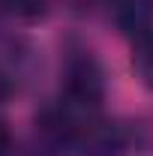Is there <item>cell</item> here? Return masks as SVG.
Listing matches in <instances>:
<instances>
[{
  "label": "cell",
  "instance_id": "6da1fadb",
  "mask_svg": "<svg viewBox=\"0 0 153 156\" xmlns=\"http://www.w3.org/2000/svg\"><path fill=\"white\" fill-rule=\"evenodd\" d=\"M102 93H105V78H102V66L96 63L93 54L90 51H75L72 57H66L60 102L81 111V114H96Z\"/></svg>",
  "mask_w": 153,
  "mask_h": 156
},
{
  "label": "cell",
  "instance_id": "7a4b0ae2",
  "mask_svg": "<svg viewBox=\"0 0 153 156\" xmlns=\"http://www.w3.org/2000/svg\"><path fill=\"white\" fill-rule=\"evenodd\" d=\"M117 24L135 39L153 33V0H117Z\"/></svg>",
  "mask_w": 153,
  "mask_h": 156
},
{
  "label": "cell",
  "instance_id": "3957f363",
  "mask_svg": "<svg viewBox=\"0 0 153 156\" xmlns=\"http://www.w3.org/2000/svg\"><path fill=\"white\" fill-rule=\"evenodd\" d=\"M135 69L141 72L147 84H153V33L144 39H135Z\"/></svg>",
  "mask_w": 153,
  "mask_h": 156
},
{
  "label": "cell",
  "instance_id": "277c9868",
  "mask_svg": "<svg viewBox=\"0 0 153 156\" xmlns=\"http://www.w3.org/2000/svg\"><path fill=\"white\" fill-rule=\"evenodd\" d=\"M48 0H0V6L15 18H39Z\"/></svg>",
  "mask_w": 153,
  "mask_h": 156
},
{
  "label": "cell",
  "instance_id": "5b68a950",
  "mask_svg": "<svg viewBox=\"0 0 153 156\" xmlns=\"http://www.w3.org/2000/svg\"><path fill=\"white\" fill-rule=\"evenodd\" d=\"M12 150V132H9V126L0 120V156H9Z\"/></svg>",
  "mask_w": 153,
  "mask_h": 156
},
{
  "label": "cell",
  "instance_id": "8992f818",
  "mask_svg": "<svg viewBox=\"0 0 153 156\" xmlns=\"http://www.w3.org/2000/svg\"><path fill=\"white\" fill-rule=\"evenodd\" d=\"M9 87H12V84H9V75H6V69L0 66V99L9 93Z\"/></svg>",
  "mask_w": 153,
  "mask_h": 156
}]
</instances>
